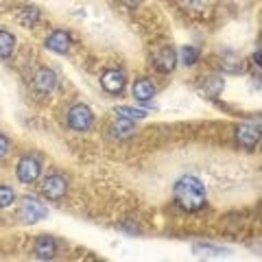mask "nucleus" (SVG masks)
I'll return each instance as SVG.
<instances>
[{"label": "nucleus", "mask_w": 262, "mask_h": 262, "mask_svg": "<svg viewBox=\"0 0 262 262\" xmlns=\"http://www.w3.org/2000/svg\"><path fill=\"white\" fill-rule=\"evenodd\" d=\"M173 196L177 206L186 212H199L206 206V188L196 177L186 175L182 177L173 188Z\"/></svg>", "instance_id": "nucleus-1"}, {"label": "nucleus", "mask_w": 262, "mask_h": 262, "mask_svg": "<svg viewBox=\"0 0 262 262\" xmlns=\"http://www.w3.org/2000/svg\"><path fill=\"white\" fill-rule=\"evenodd\" d=\"M92 120H94V116L88 105H75V107H70V112H68V125L75 131L90 129L92 127Z\"/></svg>", "instance_id": "nucleus-2"}, {"label": "nucleus", "mask_w": 262, "mask_h": 262, "mask_svg": "<svg viewBox=\"0 0 262 262\" xmlns=\"http://www.w3.org/2000/svg\"><path fill=\"white\" fill-rule=\"evenodd\" d=\"M44 216H46V208L39 201L33 199V196H24L20 201V219L24 223H37Z\"/></svg>", "instance_id": "nucleus-3"}, {"label": "nucleus", "mask_w": 262, "mask_h": 262, "mask_svg": "<svg viewBox=\"0 0 262 262\" xmlns=\"http://www.w3.org/2000/svg\"><path fill=\"white\" fill-rule=\"evenodd\" d=\"M42 194L46 196V199H61V196L66 194V190H68V184H66V179L61 175H51V177H46L44 182H42Z\"/></svg>", "instance_id": "nucleus-4"}, {"label": "nucleus", "mask_w": 262, "mask_h": 262, "mask_svg": "<svg viewBox=\"0 0 262 262\" xmlns=\"http://www.w3.org/2000/svg\"><path fill=\"white\" fill-rule=\"evenodd\" d=\"M39 173H42V166H39V162L35 158H22L18 168H15V175H18V179L22 184L35 182L39 177Z\"/></svg>", "instance_id": "nucleus-5"}, {"label": "nucleus", "mask_w": 262, "mask_h": 262, "mask_svg": "<svg viewBox=\"0 0 262 262\" xmlns=\"http://www.w3.org/2000/svg\"><path fill=\"white\" fill-rule=\"evenodd\" d=\"M260 140V127L258 125H241L236 129V142L243 149H253Z\"/></svg>", "instance_id": "nucleus-6"}, {"label": "nucleus", "mask_w": 262, "mask_h": 262, "mask_svg": "<svg viewBox=\"0 0 262 262\" xmlns=\"http://www.w3.org/2000/svg\"><path fill=\"white\" fill-rule=\"evenodd\" d=\"M125 83H127V79H125V75H122L120 70H107L101 77V85H103L105 92H110V94L122 92V90H125Z\"/></svg>", "instance_id": "nucleus-7"}, {"label": "nucleus", "mask_w": 262, "mask_h": 262, "mask_svg": "<svg viewBox=\"0 0 262 262\" xmlns=\"http://www.w3.org/2000/svg\"><path fill=\"white\" fill-rule=\"evenodd\" d=\"M33 253H35V258H39V260H51V258H55V253H57V241L51 238V236H39V238L35 241V245H33Z\"/></svg>", "instance_id": "nucleus-8"}, {"label": "nucleus", "mask_w": 262, "mask_h": 262, "mask_svg": "<svg viewBox=\"0 0 262 262\" xmlns=\"http://www.w3.org/2000/svg\"><path fill=\"white\" fill-rule=\"evenodd\" d=\"M33 83H35V90H37V92L48 94V92H51V90L57 85V77H55V72H53V70L39 68V70L35 72V79H33Z\"/></svg>", "instance_id": "nucleus-9"}, {"label": "nucleus", "mask_w": 262, "mask_h": 262, "mask_svg": "<svg viewBox=\"0 0 262 262\" xmlns=\"http://www.w3.org/2000/svg\"><path fill=\"white\" fill-rule=\"evenodd\" d=\"M46 48L48 51H53V53H68V48H70V35L66 31H55L48 35L46 39Z\"/></svg>", "instance_id": "nucleus-10"}, {"label": "nucleus", "mask_w": 262, "mask_h": 262, "mask_svg": "<svg viewBox=\"0 0 262 262\" xmlns=\"http://www.w3.org/2000/svg\"><path fill=\"white\" fill-rule=\"evenodd\" d=\"M175 63H177V57H175L173 48H162V51L155 55V68L160 72H170L175 68Z\"/></svg>", "instance_id": "nucleus-11"}, {"label": "nucleus", "mask_w": 262, "mask_h": 262, "mask_svg": "<svg viewBox=\"0 0 262 262\" xmlns=\"http://www.w3.org/2000/svg\"><path fill=\"white\" fill-rule=\"evenodd\" d=\"M134 96L138 98V101H151V98L155 96V85L149 79H138L134 83Z\"/></svg>", "instance_id": "nucleus-12"}, {"label": "nucleus", "mask_w": 262, "mask_h": 262, "mask_svg": "<svg viewBox=\"0 0 262 262\" xmlns=\"http://www.w3.org/2000/svg\"><path fill=\"white\" fill-rule=\"evenodd\" d=\"M15 48V37L9 31H0V59H9Z\"/></svg>", "instance_id": "nucleus-13"}, {"label": "nucleus", "mask_w": 262, "mask_h": 262, "mask_svg": "<svg viewBox=\"0 0 262 262\" xmlns=\"http://www.w3.org/2000/svg\"><path fill=\"white\" fill-rule=\"evenodd\" d=\"M221 68L225 72H241L243 70V59L236 53H225L221 57Z\"/></svg>", "instance_id": "nucleus-14"}, {"label": "nucleus", "mask_w": 262, "mask_h": 262, "mask_svg": "<svg viewBox=\"0 0 262 262\" xmlns=\"http://www.w3.org/2000/svg\"><path fill=\"white\" fill-rule=\"evenodd\" d=\"M20 22L24 24V27L37 24L39 22V9H35V7H24V9L20 11Z\"/></svg>", "instance_id": "nucleus-15"}, {"label": "nucleus", "mask_w": 262, "mask_h": 262, "mask_svg": "<svg viewBox=\"0 0 262 262\" xmlns=\"http://www.w3.org/2000/svg\"><path fill=\"white\" fill-rule=\"evenodd\" d=\"M116 114L120 118H127V120H138V118H144L146 110H136V107H125V105H120V107H116Z\"/></svg>", "instance_id": "nucleus-16"}, {"label": "nucleus", "mask_w": 262, "mask_h": 262, "mask_svg": "<svg viewBox=\"0 0 262 262\" xmlns=\"http://www.w3.org/2000/svg\"><path fill=\"white\" fill-rule=\"evenodd\" d=\"M112 134L118 136V138H129L131 134H134V125H131V120L120 118V122H116V125L112 127Z\"/></svg>", "instance_id": "nucleus-17"}, {"label": "nucleus", "mask_w": 262, "mask_h": 262, "mask_svg": "<svg viewBox=\"0 0 262 262\" xmlns=\"http://www.w3.org/2000/svg\"><path fill=\"white\" fill-rule=\"evenodd\" d=\"M179 57H182V63L184 66H194L196 61H199V51L192 46H184L182 53H179Z\"/></svg>", "instance_id": "nucleus-18"}, {"label": "nucleus", "mask_w": 262, "mask_h": 262, "mask_svg": "<svg viewBox=\"0 0 262 262\" xmlns=\"http://www.w3.org/2000/svg\"><path fill=\"white\" fill-rule=\"evenodd\" d=\"M15 199V194L9 186H0V208H7V206H11Z\"/></svg>", "instance_id": "nucleus-19"}, {"label": "nucleus", "mask_w": 262, "mask_h": 262, "mask_svg": "<svg viewBox=\"0 0 262 262\" xmlns=\"http://www.w3.org/2000/svg\"><path fill=\"white\" fill-rule=\"evenodd\" d=\"M194 251L199 253V251H206L203 256H219V253H225L227 249L223 247H208V245H194Z\"/></svg>", "instance_id": "nucleus-20"}, {"label": "nucleus", "mask_w": 262, "mask_h": 262, "mask_svg": "<svg viewBox=\"0 0 262 262\" xmlns=\"http://www.w3.org/2000/svg\"><path fill=\"white\" fill-rule=\"evenodd\" d=\"M221 88H223V81H221L219 77H212L210 81H208V94L210 96H219V92H221Z\"/></svg>", "instance_id": "nucleus-21"}, {"label": "nucleus", "mask_w": 262, "mask_h": 262, "mask_svg": "<svg viewBox=\"0 0 262 262\" xmlns=\"http://www.w3.org/2000/svg\"><path fill=\"white\" fill-rule=\"evenodd\" d=\"M184 3L190 7L192 11H201V9H206V7H208L210 0H184Z\"/></svg>", "instance_id": "nucleus-22"}, {"label": "nucleus", "mask_w": 262, "mask_h": 262, "mask_svg": "<svg viewBox=\"0 0 262 262\" xmlns=\"http://www.w3.org/2000/svg\"><path fill=\"white\" fill-rule=\"evenodd\" d=\"M7 151H9V140H7V138L0 134V158H3V155H7Z\"/></svg>", "instance_id": "nucleus-23"}, {"label": "nucleus", "mask_w": 262, "mask_h": 262, "mask_svg": "<svg viewBox=\"0 0 262 262\" xmlns=\"http://www.w3.org/2000/svg\"><path fill=\"white\" fill-rule=\"evenodd\" d=\"M140 0H122V5H127V7H136Z\"/></svg>", "instance_id": "nucleus-24"}]
</instances>
